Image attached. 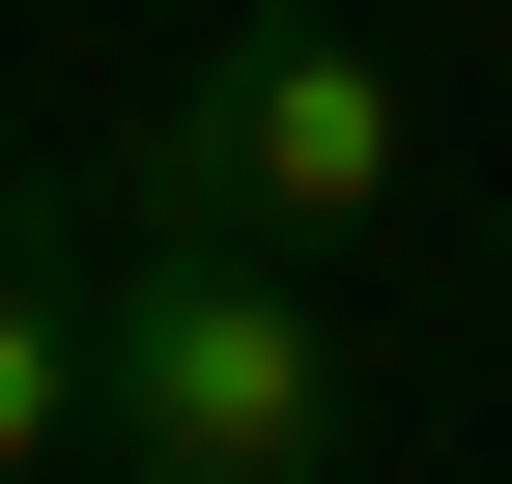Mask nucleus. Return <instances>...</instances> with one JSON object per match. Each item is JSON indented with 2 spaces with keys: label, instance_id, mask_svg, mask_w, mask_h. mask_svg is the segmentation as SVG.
<instances>
[{
  "label": "nucleus",
  "instance_id": "7ed1b4c3",
  "mask_svg": "<svg viewBox=\"0 0 512 484\" xmlns=\"http://www.w3.org/2000/svg\"><path fill=\"white\" fill-rule=\"evenodd\" d=\"M86 200L57 171H0V456H86Z\"/></svg>",
  "mask_w": 512,
  "mask_h": 484
},
{
  "label": "nucleus",
  "instance_id": "f03ea898",
  "mask_svg": "<svg viewBox=\"0 0 512 484\" xmlns=\"http://www.w3.org/2000/svg\"><path fill=\"white\" fill-rule=\"evenodd\" d=\"M399 171H427L399 57H370L342 0H228V29L171 57V114L114 143V200L143 228H256V257H342V228H399Z\"/></svg>",
  "mask_w": 512,
  "mask_h": 484
},
{
  "label": "nucleus",
  "instance_id": "20e7f679",
  "mask_svg": "<svg viewBox=\"0 0 512 484\" xmlns=\"http://www.w3.org/2000/svg\"><path fill=\"white\" fill-rule=\"evenodd\" d=\"M0 484H57V456H0Z\"/></svg>",
  "mask_w": 512,
  "mask_h": 484
},
{
  "label": "nucleus",
  "instance_id": "f257e3e1",
  "mask_svg": "<svg viewBox=\"0 0 512 484\" xmlns=\"http://www.w3.org/2000/svg\"><path fill=\"white\" fill-rule=\"evenodd\" d=\"M86 428H114V484H342V285L256 228H114Z\"/></svg>",
  "mask_w": 512,
  "mask_h": 484
}]
</instances>
